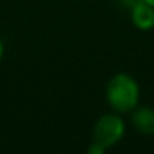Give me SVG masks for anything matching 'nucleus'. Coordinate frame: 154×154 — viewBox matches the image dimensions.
Returning a JSON list of instances; mask_svg holds the SVG:
<instances>
[{"label":"nucleus","mask_w":154,"mask_h":154,"mask_svg":"<svg viewBox=\"0 0 154 154\" xmlns=\"http://www.w3.org/2000/svg\"><path fill=\"white\" fill-rule=\"evenodd\" d=\"M139 85L128 73L113 75L106 85V101L119 114L131 113L139 104Z\"/></svg>","instance_id":"nucleus-1"},{"label":"nucleus","mask_w":154,"mask_h":154,"mask_svg":"<svg viewBox=\"0 0 154 154\" xmlns=\"http://www.w3.org/2000/svg\"><path fill=\"white\" fill-rule=\"evenodd\" d=\"M124 131H126V124L119 113L114 111V113L103 114L101 118H98L93 128V141L103 146L104 149H109L123 139Z\"/></svg>","instance_id":"nucleus-2"},{"label":"nucleus","mask_w":154,"mask_h":154,"mask_svg":"<svg viewBox=\"0 0 154 154\" xmlns=\"http://www.w3.org/2000/svg\"><path fill=\"white\" fill-rule=\"evenodd\" d=\"M131 124L141 134H154V109L149 106H136L131 111Z\"/></svg>","instance_id":"nucleus-3"},{"label":"nucleus","mask_w":154,"mask_h":154,"mask_svg":"<svg viewBox=\"0 0 154 154\" xmlns=\"http://www.w3.org/2000/svg\"><path fill=\"white\" fill-rule=\"evenodd\" d=\"M131 20L134 27L143 32L154 28V7L147 5L146 2H139L131 8Z\"/></svg>","instance_id":"nucleus-4"},{"label":"nucleus","mask_w":154,"mask_h":154,"mask_svg":"<svg viewBox=\"0 0 154 154\" xmlns=\"http://www.w3.org/2000/svg\"><path fill=\"white\" fill-rule=\"evenodd\" d=\"M104 151H106V149H104L103 146H100L98 143H94V141L91 143V146L88 147V152H90V154H103Z\"/></svg>","instance_id":"nucleus-5"},{"label":"nucleus","mask_w":154,"mask_h":154,"mask_svg":"<svg viewBox=\"0 0 154 154\" xmlns=\"http://www.w3.org/2000/svg\"><path fill=\"white\" fill-rule=\"evenodd\" d=\"M119 2H121L123 7H126V8H129V10H131L134 5H137L139 2H143V0H119Z\"/></svg>","instance_id":"nucleus-6"},{"label":"nucleus","mask_w":154,"mask_h":154,"mask_svg":"<svg viewBox=\"0 0 154 154\" xmlns=\"http://www.w3.org/2000/svg\"><path fill=\"white\" fill-rule=\"evenodd\" d=\"M4 51H5V48H4V42L0 40V60H2V57H4Z\"/></svg>","instance_id":"nucleus-7"},{"label":"nucleus","mask_w":154,"mask_h":154,"mask_svg":"<svg viewBox=\"0 0 154 154\" xmlns=\"http://www.w3.org/2000/svg\"><path fill=\"white\" fill-rule=\"evenodd\" d=\"M143 2H146V4L151 5V7H154V0H143Z\"/></svg>","instance_id":"nucleus-8"}]
</instances>
